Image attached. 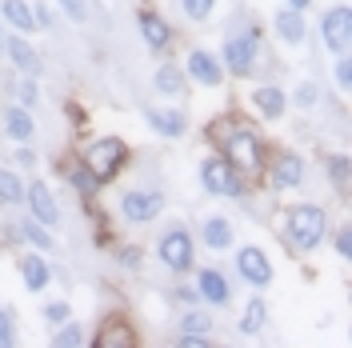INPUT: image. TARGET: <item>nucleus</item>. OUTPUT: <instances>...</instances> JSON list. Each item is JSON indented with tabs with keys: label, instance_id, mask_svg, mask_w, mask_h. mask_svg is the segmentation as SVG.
Returning a JSON list of instances; mask_svg holds the SVG:
<instances>
[{
	"label": "nucleus",
	"instance_id": "aec40b11",
	"mask_svg": "<svg viewBox=\"0 0 352 348\" xmlns=\"http://www.w3.org/2000/svg\"><path fill=\"white\" fill-rule=\"evenodd\" d=\"M21 272H24L28 292H44V288H48V281H52L48 261H41V257H24V261H21Z\"/></svg>",
	"mask_w": 352,
	"mask_h": 348
},
{
	"label": "nucleus",
	"instance_id": "b1692460",
	"mask_svg": "<svg viewBox=\"0 0 352 348\" xmlns=\"http://www.w3.org/2000/svg\"><path fill=\"white\" fill-rule=\"evenodd\" d=\"M153 85H156V92H173V96H176V92L184 88V72L173 68V65H164V68H156Z\"/></svg>",
	"mask_w": 352,
	"mask_h": 348
},
{
	"label": "nucleus",
	"instance_id": "c9c22d12",
	"mask_svg": "<svg viewBox=\"0 0 352 348\" xmlns=\"http://www.w3.org/2000/svg\"><path fill=\"white\" fill-rule=\"evenodd\" d=\"M336 252H340L344 261L352 257V232H349V228H340V232H336Z\"/></svg>",
	"mask_w": 352,
	"mask_h": 348
},
{
	"label": "nucleus",
	"instance_id": "ddd939ff",
	"mask_svg": "<svg viewBox=\"0 0 352 348\" xmlns=\"http://www.w3.org/2000/svg\"><path fill=\"white\" fill-rule=\"evenodd\" d=\"M8 61L21 68L24 76H36L41 72V56H36V48L28 41H21V36H8Z\"/></svg>",
	"mask_w": 352,
	"mask_h": 348
},
{
	"label": "nucleus",
	"instance_id": "c85d7f7f",
	"mask_svg": "<svg viewBox=\"0 0 352 348\" xmlns=\"http://www.w3.org/2000/svg\"><path fill=\"white\" fill-rule=\"evenodd\" d=\"M85 345V332H80V325H65L60 332H56V348H76Z\"/></svg>",
	"mask_w": 352,
	"mask_h": 348
},
{
	"label": "nucleus",
	"instance_id": "2f4dec72",
	"mask_svg": "<svg viewBox=\"0 0 352 348\" xmlns=\"http://www.w3.org/2000/svg\"><path fill=\"white\" fill-rule=\"evenodd\" d=\"M329 173H332V180L344 188V184H349V156H332V160H329Z\"/></svg>",
	"mask_w": 352,
	"mask_h": 348
},
{
	"label": "nucleus",
	"instance_id": "a878e982",
	"mask_svg": "<svg viewBox=\"0 0 352 348\" xmlns=\"http://www.w3.org/2000/svg\"><path fill=\"white\" fill-rule=\"evenodd\" d=\"M24 200V184L16 173H8V168H0V204H16Z\"/></svg>",
	"mask_w": 352,
	"mask_h": 348
},
{
	"label": "nucleus",
	"instance_id": "6e6552de",
	"mask_svg": "<svg viewBox=\"0 0 352 348\" xmlns=\"http://www.w3.org/2000/svg\"><path fill=\"white\" fill-rule=\"evenodd\" d=\"M160 208H164V196H156V193H136V188H132V193L120 196V213H124V220H132V224L156 220Z\"/></svg>",
	"mask_w": 352,
	"mask_h": 348
},
{
	"label": "nucleus",
	"instance_id": "6ab92c4d",
	"mask_svg": "<svg viewBox=\"0 0 352 348\" xmlns=\"http://www.w3.org/2000/svg\"><path fill=\"white\" fill-rule=\"evenodd\" d=\"M0 12H4V21L12 24V28H21V32H32L36 28V12L24 0H0Z\"/></svg>",
	"mask_w": 352,
	"mask_h": 348
},
{
	"label": "nucleus",
	"instance_id": "423d86ee",
	"mask_svg": "<svg viewBox=\"0 0 352 348\" xmlns=\"http://www.w3.org/2000/svg\"><path fill=\"white\" fill-rule=\"evenodd\" d=\"M256 52H261V32H241V36H228L224 41V65L232 72H252L256 65Z\"/></svg>",
	"mask_w": 352,
	"mask_h": 348
},
{
	"label": "nucleus",
	"instance_id": "2eb2a0df",
	"mask_svg": "<svg viewBox=\"0 0 352 348\" xmlns=\"http://www.w3.org/2000/svg\"><path fill=\"white\" fill-rule=\"evenodd\" d=\"M252 105H256V112H261L264 120H280L285 116V92L280 88H256L252 92Z\"/></svg>",
	"mask_w": 352,
	"mask_h": 348
},
{
	"label": "nucleus",
	"instance_id": "393cba45",
	"mask_svg": "<svg viewBox=\"0 0 352 348\" xmlns=\"http://www.w3.org/2000/svg\"><path fill=\"white\" fill-rule=\"evenodd\" d=\"M68 184H72L80 196H96V188H100V176L85 164V168H72V173H68Z\"/></svg>",
	"mask_w": 352,
	"mask_h": 348
},
{
	"label": "nucleus",
	"instance_id": "412c9836",
	"mask_svg": "<svg viewBox=\"0 0 352 348\" xmlns=\"http://www.w3.org/2000/svg\"><path fill=\"white\" fill-rule=\"evenodd\" d=\"M200 296H204L208 305H224V301H228V281L220 276L217 268H204V272H200Z\"/></svg>",
	"mask_w": 352,
	"mask_h": 348
},
{
	"label": "nucleus",
	"instance_id": "f03ea898",
	"mask_svg": "<svg viewBox=\"0 0 352 348\" xmlns=\"http://www.w3.org/2000/svg\"><path fill=\"white\" fill-rule=\"evenodd\" d=\"M285 232L300 252H308V248H316V244L324 240L329 217H324V208H316V204H296V208H288V217H285Z\"/></svg>",
	"mask_w": 352,
	"mask_h": 348
},
{
	"label": "nucleus",
	"instance_id": "1a4fd4ad",
	"mask_svg": "<svg viewBox=\"0 0 352 348\" xmlns=\"http://www.w3.org/2000/svg\"><path fill=\"white\" fill-rule=\"evenodd\" d=\"M236 268H241L244 281L256 284V288H264V284L272 281V264H268V257H264L261 248H241V257H236Z\"/></svg>",
	"mask_w": 352,
	"mask_h": 348
},
{
	"label": "nucleus",
	"instance_id": "a19ab883",
	"mask_svg": "<svg viewBox=\"0 0 352 348\" xmlns=\"http://www.w3.org/2000/svg\"><path fill=\"white\" fill-rule=\"evenodd\" d=\"M288 8H308V0H288Z\"/></svg>",
	"mask_w": 352,
	"mask_h": 348
},
{
	"label": "nucleus",
	"instance_id": "7c9ffc66",
	"mask_svg": "<svg viewBox=\"0 0 352 348\" xmlns=\"http://www.w3.org/2000/svg\"><path fill=\"white\" fill-rule=\"evenodd\" d=\"M16 340V328H12V312L0 305V348H8Z\"/></svg>",
	"mask_w": 352,
	"mask_h": 348
},
{
	"label": "nucleus",
	"instance_id": "f257e3e1",
	"mask_svg": "<svg viewBox=\"0 0 352 348\" xmlns=\"http://www.w3.org/2000/svg\"><path fill=\"white\" fill-rule=\"evenodd\" d=\"M217 140L224 149V160L228 164H241L244 173H256L264 168V144H261V132L248 129V124H217Z\"/></svg>",
	"mask_w": 352,
	"mask_h": 348
},
{
	"label": "nucleus",
	"instance_id": "39448f33",
	"mask_svg": "<svg viewBox=\"0 0 352 348\" xmlns=\"http://www.w3.org/2000/svg\"><path fill=\"white\" fill-rule=\"evenodd\" d=\"M200 184L212 196H241V180H236L232 164H228L224 156H208V160L200 164Z\"/></svg>",
	"mask_w": 352,
	"mask_h": 348
},
{
	"label": "nucleus",
	"instance_id": "58836bf2",
	"mask_svg": "<svg viewBox=\"0 0 352 348\" xmlns=\"http://www.w3.org/2000/svg\"><path fill=\"white\" fill-rule=\"evenodd\" d=\"M336 80H340V88L352 85V65H349V61H340V65H336Z\"/></svg>",
	"mask_w": 352,
	"mask_h": 348
},
{
	"label": "nucleus",
	"instance_id": "4be33fe9",
	"mask_svg": "<svg viewBox=\"0 0 352 348\" xmlns=\"http://www.w3.org/2000/svg\"><path fill=\"white\" fill-rule=\"evenodd\" d=\"M204 244H208V248H228V244H232V228H228V220L224 217L204 220Z\"/></svg>",
	"mask_w": 352,
	"mask_h": 348
},
{
	"label": "nucleus",
	"instance_id": "ea45409f",
	"mask_svg": "<svg viewBox=\"0 0 352 348\" xmlns=\"http://www.w3.org/2000/svg\"><path fill=\"white\" fill-rule=\"evenodd\" d=\"M120 264H140V248H120Z\"/></svg>",
	"mask_w": 352,
	"mask_h": 348
},
{
	"label": "nucleus",
	"instance_id": "473e14b6",
	"mask_svg": "<svg viewBox=\"0 0 352 348\" xmlns=\"http://www.w3.org/2000/svg\"><path fill=\"white\" fill-rule=\"evenodd\" d=\"M56 4L65 8L72 21H85V17H88V4H85V0H56Z\"/></svg>",
	"mask_w": 352,
	"mask_h": 348
},
{
	"label": "nucleus",
	"instance_id": "f704fd0d",
	"mask_svg": "<svg viewBox=\"0 0 352 348\" xmlns=\"http://www.w3.org/2000/svg\"><path fill=\"white\" fill-rule=\"evenodd\" d=\"M296 105H300V109L316 105V85H300V88H296Z\"/></svg>",
	"mask_w": 352,
	"mask_h": 348
},
{
	"label": "nucleus",
	"instance_id": "c756f323",
	"mask_svg": "<svg viewBox=\"0 0 352 348\" xmlns=\"http://www.w3.org/2000/svg\"><path fill=\"white\" fill-rule=\"evenodd\" d=\"M180 4H184V12H188L192 21H208V17H212V4H217V0H180Z\"/></svg>",
	"mask_w": 352,
	"mask_h": 348
},
{
	"label": "nucleus",
	"instance_id": "72a5a7b5",
	"mask_svg": "<svg viewBox=\"0 0 352 348\" xmlns=\"http://www.w3.org/2000/svg\"><path fill=\"white\" fill-rule=\"evenodd\" d=\"M100 345H132L129 328H116V332H100Z\"/></svg>",
	"mask_w": 352,
	"mask_h": 348
},
{
	"label": "nucleus",
	"instance_id": "bb28decb",
	"mask_svg": "<svg viewBox=\"0 0 352 348\" xmlns=\"http://www.w3.org/2000/svg\"><path fill=\"white\" fill-rule=\"evenodd\" d=\"M16 228H21V237H28L32 244H36V248H44V252L52 248V237H48V232L41 228V220H24V224H16Z\"/></svg>",
	"mask_w": 352,
	"mask_h": 348
},
{
	"label": "nucleus",
	"instance_id": "79ce46f5",
	"mask_svg": "<svg viewBox=\"0 0 352 348\" xmlns=\"http://www.w3.org/2000/svg\"><path fill=\"white\" fill-rule=\"evenodd\" d=\"M0 48H4V32H0Z\"/></svg>",
	"mask_w": 352,
	"mask_h": 348
},
{
	"label": "nucleus",
	"instance_id": "9b49d317",
	"mask_svg": "<svg viewBox=\"0 0 352 348\" xmlns=\"http://www.w3.org/2000/svg\"><path fill=\"white\" fill-rule=\"evenodd\" d=\"M188 76L197 80V85H204V88H217L220 80H224V68L217 65V56L212 52H188Z\"/></svg>",
	"mask_w": 352,
	"mask_h": 348
},
{
	"label": "nucleus",
	"instance_id": "dca6fc26",
	"mask_svg": "<svg viewBox=\"0 0 352 348\" xmlns=\"http://www.w3.org/2000/svg\"><path fill=\"white\" fill-rule=\"evenodd\" d=\"M300 180H305V164H300V156H280L276 168H272V184H276V188H296Z\"/></svg>",
	"mask_w": 352,
	"mask_h": 348
},
{
	"label": "nucleus",
	"instance_id": "7ed1b4c3",
	"mask_svg": "<svg viewBox=\"0 0 352 348\" xmlns=\"http://www.w3.org/2000/svg\"><path fill=\"white\" fill-rule=\"evenodd\" d=\"M124 160H129V149H124V140L120 136H104V140H96L92 149H88V168L100 176V180H109L124 168Z\"/></svg>",
	"mask_w": 352,
	"mask_h": 348
},
{
	"label": "nucleus",
	"instance_id": "e433bc0d",
	"mask_svg": "<svg viewBox=\"0 0 352 348\" xmlns=\"http://www.w3.org/2000/svg\"><path fill=\"white\" fill-rule=\"evenodd\" d=\"M21 105H24V109H32V105H36V85H32V76L21 85Z\"/></svg>",
	"mask_w": 352,
	"mask_h": 348
},
{
	"label": "nucleus",
	"instance_id": "9d476101",
	"mask_svg": "<svg viewBox=\"0 0 352 348\" xmlns=\"http://www.w3.org/2000/svg\"><path fill=\"white\" fill-rule=\"evenodd\" d=\"M24 200H28V208H32V220H41V224H48V228L60 220V213H56V200H52V193L44 188L41 180L24 188Z\"/></svg>",
	"mask_w": 352,
	"mask_h": 348
},
{
	"label": "nucleus",
	"instance_id": "5701e85b",
	"mask_svg": "<svg viewBox=\"0 0 352 348\" xmlns=\"http://www.w3.org/2000/svg\"><path fill=\"white\" fill-rule=\"evenodd\" d=\"M264 320H268V308H264L261 296H252V301H248V308H244V316H241V332L256 336V332L264 328Z\"/></svg>",
	"mask_w": 352,
	"mask_h": 348
},
{
	"label": "nucleus",
	"instance_id": "4c0bfd02",
	"mask_svg": "<svg viewBox=\"0 0 352 348\" xmlns=\"http://www.w3.org/2000/svg\"><path fill=\"white\" fill-rule=\"evenodd\" d=\"M44 312H48V320H56V325H65V320H68V305H60V301H56V305H48Z\"/></svg>",
	"mask_w": 352,
	"mask_h": 348
},
{
	"label": "nucleus",
	"instance_id": "cd10ccee",
	"mask_svg": "<svg viewBox=\"0 0 352 348\" xmlns=\"http://www.w3.org/2000/svg\"><path fill=\"white\" fill-rule=\"evenodd\" d=\"M208 328H212V316H208V312H188V316L180 320V332H197V336H208Z\"/></svg>",
	"mask_w": 352,
	"mask_h": 348
},
{
	"label": "nucleus",
	"instance_id": "20e7f679",
	"mask_svg": "<svg viewBox=\"0 0 352 348\" xmlns=\"http://www.w3.org/2000/svg\"><path fill=\"white\" fill-rule=\"evenodd\" d=\"M320 32H324V48L344 56L352 44V8L349 4H332L329 12H324V21H320Z\"/></svg>",
	"mask_w": 352,
	"mask_h": 348
},
{
	"label": "nucleus",
	"instance_id": "f8f14e48",
	"mask_svg": "<svg viewBox=\"0 0 352 348\" xmlns=\"http://www.w3.org/2000/svg\"><path fill=\"white\" fill-rule=\"evenodd\" d=\"M272 28H276V36H280V41H288V44H300V41H305V32H308L300 8H285V12H276Z\"/></svg>",
	"mask_w": 352,
	"mask_h": 348
},
{
	"label": "nucleus",
	"instance_id": "a211bd4d",
	"mask_svg": "<svg viewBox=\"0 0 352 348\" xmlns=\"http://www.w3.org/2000/svg\"><path fill=\"white\" fill-rule=\"evenodd\" d=\"M140 32H144V44H148V48H156V52H160L164 44L173 41V32H168V24L160 21L156 12H140Z\"/></svg>",
	"mask_w": 352,
	"mask_h": 348
},
{
	"label": "nucleus",
	"instance_id": "f3484780",
	"mask_svg": "<svg viewBox=\"0 0 352 348\" xmlns=\"http://www.w3.org/2000/svg\"><path fill=\"white\" fill-rule=\"evenodd\" d=\"M4 132H8V136H12V140H16V144H28V140H32V116H28V109H8L4 112Z\"/></svg>",
	"mask_w": 352,
	"mask_h": 348
},
{
	"label": "nucleus",
	"instance_id": "4468645a",
	"mask_svg": "<svg viewBox=\"0 0 352 348\" xmlns=\"http://www.w3.org/2000/svg\"><path fill=\"white\" fill-rule=\"evenodd\" d=\"M148 116V124H153V132H160V136H184V129H188V120H184V112H168V109H148L144 112Z\"/></svg>",
	"mask_w": 352,
	"mask_h": 348
},
{
	"label": "nucleus",
	"instance_id": "0eeeda50",
	"mask_svg": "<svg viewBox=\"0 0 352 348\" xmlns=\"http://www.w3.org/2000/svg\"><path fill=\"white\" fill-rule=\"evenodd\" d=\"M160 261L168 264L173 272H184L188 264H192V237L184 232V228H173V232H164L160 237Z\"/></svg>",
	"mask_w": 352,
	"mask_h": 348
}]
</instances>
